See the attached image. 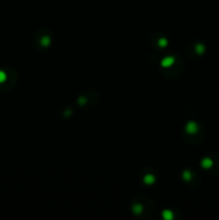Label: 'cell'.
I'll return each instance as SVG.
<instances>
[{"label":"cell","instance_id":"obj_1","mask_svg":"<svg viewBox=\"0 0 219 220\" xmlns=\"http://www.w3.org/2000/svg\"><path fill=\"white\" fill-rule=\"evenodd\" d=\"M4 79H6V74H4V72L0 71V83H2Z\"/></svg>","mask_w":219,"mask_h":220}]
</instances>
